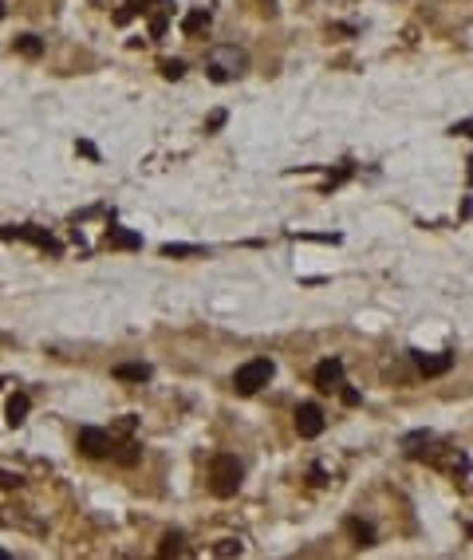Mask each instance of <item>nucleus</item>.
I'll return each mask as SVG.
<instances>
[{"label":"nucleus","mask_w":473,"mask_h":560,"mask_svg":"<svg viewBox=\"0 0 473 560\" xmlns=\"http://www.w3.org/2000/svg\"><path fill=\"white\" fill-rule=\"evenodd\" d=\"M245 68H249V56H245L241 48H213L209 56H205V71H209V79H213V83H229V79H237Z\"/></svg>","instance_id":"1"},{"label":"nucleus","mask_w":473,"mask_h":560,"mask_svg":"<svg viewBox=\"0 0 473 560\" xmlns=\"http://www.w3.org/2000/svg\"><path fill=\"white\" fill-rule=\"evenodd\" d=\"M209 485L217 497H233V493L241 490V462L233 458V454H217L209 466Z\"/></svg>","instance_id":"2"},{"label":"nucleus","mask_w":473,"mask_h":560,"mask_svg":"<svg viewBox=\"0 0 473 560\" xmlns=\"http://www.w3.org/2000/svg\"><path fill=\"white\" fill-rule=\"evenodd\" d=\"M272 371H276L272 359H249L245 367H237V375H233V390H237V395H257V390L272 379Z\"/></svg>","instance_id":"3"},{"label":"nucleus","mask_w":473,"mask_h":560,"mask_svg":"<svg viewBox=\"0 0 473 560\" xmlns=\"http://www.w3.org/2000/svg\"><path fill=\"white\" fill-rule=\"evenodd\" d=\"M79 450L87 454V458H107V454L115 450V438L107 431H99V426H83L79 431Z\"/></svg>","instance_id":"4"},{"label":"nucleus","mask_w":473,"mask_h":560,"mask_svg":"<svg viewBox=\"0 0 473 560\" xmlns=\"http://www.w3.org/2000/svg\"><path fill=\"white\" fill-rule=\"evenodd\" d=\"M296 431H300V438H316L323 431V410L316 402H300L296 407Z\"/></svg>","instance_id":"5"},{"label":"nucleus","mask_w":473,"mask_h":560,"mask_svg":"<svg viewBox=\"0 0 473 560\" xmlns=\"http://www.w3.org/2000/svg\"><path fill=\"white\" fill-rule=\"evenodd\" d=\"M316 387H320V390H339L343 387V363L339 359L316 363Z\"/></svg>","instance_id":"6"},{"label":"nucleus","mask_w":473,"mask_h":560,"mask_svg":"<svg viewBox=\"0 0 473 560\" xmlns=\"http://www.w3.org/2000/svg\"><path fill=\"white\" fill-rule=\"evenodd\" d=\"M414 359H418V371H422V375H446V371L453 367V351H442V355L414 351Z\"/></svg>","instance_id":"7"},{"label":"nucleus","mask_w":473,"mask_h":560,"mask_svg":"<svg viewBox=\"0 0 473 560\" xmlns=\"http://www.w3.org/2000/svg\"><path fill=\"white\" fill-rule=\"evenodd\" d=\"M4 237H24V241H32V245H40V249H48V253H60L56 237H51V233H44V229H36V225H20V229H4Z\"/></svg>","instance_id":"8"},{"label":"nucleus","mask_w":473,"mask_h":560,"mask_svg":"<svg viewBox=\"0 0 473 560\" xmlns=\"http://www.w3.org/2000/svg\"><path fill=\"white\" fill-rule=\"evenodd\" d=\"M107 245H111V249H142V237L131 233V229H122V225H111V229H107Z\"/></svg>","instance_id":"9"},{"label":"nucleus","mask_w":473,"mask_h":560,"mask_svg":"<svg viewBox=\"0 0 473 560\" xmlns=\"http://www.w3.org/2000/svg\"><path fill=\"white\" fill-rule=\"evenodd\" d=\"M115 379H122V383H146V379H150V367H146V363H119V367H115Z\"/></svg>","instance_id":"10"},{"label":"nucleus","mask_w":473,"mask_h":560,"mask_svg":"<svg viewBox=\"0 0 473 560\" xmlns=\"http://www.w3.org/2000/svg\"><path fill=\"white\" fill-rule=\"evenodd\" d=\"M202 28H209V12H205V8L186 12V20H181V32H186V36H197Z\"/></svg>","instance_id":"11"},{"label":"nucleus","mask_w":473,"mask_h":560,"mask_svg":"<svg viewBox=\"0 0 473 560\" xmlns=\"http://www.w3.org/2000/svg\"><path fill=\"white\" fill-rule=\"evenodd\" d=\"M24 419H28V395L16 390V395L8 399V422H12V426H20Z\"/></svg>","instance_id":"12"},{"label":"nucleus","mask_w":473,"mask_h":560,"mask_svg":"<svg viewBox=\"0 0 473 560\" xmlns=\"http://www.w3.org/2000/svg\"><path fill=\"white\" fill-rule=\"evenodd\" d=\"M16 51L20 56H40L44 44H40V36H16Z\"/></svg>","instance_id":"13"},{"label":"nucleus","mask_w":473,"mask_h":560,"mask_svg":"<svg viewBox=\"0 0 473 560\" xmlns=\"http://www.w3.org/2000/svg\"><path fill=\"white\" fill-rule=\"evenodd\" d=\"M197 245H162V257H197Z\"/></svg>","instance_id":"14"},{"label":"nucleus","mask_w":473,"mask_h":560,"mask_svg":"<svg viewBox=\"0 0 473 560\" xmlns=\"http://www.w3.org/2000/svg\"><path fill=\"white\" fill-rule=\"evenodd\" d=\"M347 525H351V533L359 537V545H375V529H371V525H363V521H347Z\"/></svg>","instance_id":"15"},{"label":"nucleus","mask_w":473,"mask_h":560,"mask_svg":"<svg viewBox=\"0 0 473 560\" xmlns=\"http://www.w3.org/2000/svg\"><path fill=\"white\" fill-rule=\"evenodd\" d=\"M162 75H166V79H181V75H186V63L181 60H162Z\"/></svg>","instance_id":"16"},{"label":"nucleus","mask_w":473,"mask_h":560,"mask_svg":"<svg viewBox=\"0 0 473 560\" xmlns=\"http://www.w3.org/2000/svg\"><path fill=\"white\" fill-rule=\"evenodd\" d=\"M213 556H241V540H221V545H213Z\"/></svg>","instance_id":"17"},{"label":"nucleus","mask_w":473,"mask_h":560,"mask_svg":"<svg viewBox=\"0 0 473 560\" xmlns=\"http://www.w3.org/2000/svg\"><path fill=\"white\" fill-rule=\"evenodd\" d=\"M422 442H430V434H426V431H414L410 438H406V454H418V450H422Z\"/></svg>","instance_id":"18"},{"label":"nucleus","mask_w":473,"mask_h":560,"mask_svg":"<svg viewBox=\"0 0 473 560\" xmlns=\"http://www.w3.org/2000/svg\"><path fill=\"white\" fill-rule=\"evenodd\" d=\"M174 552H181V537H178V533H170L166 545H162V556H174Z\"/></svg>","instance_id":"19"},{"label":"nucleus","mask_w":473,"mask_h":560,"mask_svg":"<svg viewBox=\"0 0 473 560\" xmlns=\"http://www.w3.org/2000/svg\"><path fill=\"white\" fill-rule=\"evenodd\" d=\"M221 122H225V110H213L209 119H205V130H217Z\"/></svg>","instance_id":"20"},{"label":"nucleus","mask_w":473,"mask_h":560,"mask_svg":"<svg viewBox=\"0 0 473 560\" xmlns=\"http://www.w3.org/2000/svg\"><path fill=\"white\" fill-rule=\"evenodd\" d=\"M347 174H351V166H339V170L332 174V182H328V193H332V186H339V182L347 178Z\"/></svg>","instance_id":"21"},{"label":"nucleus","mask_w":473,"mask_h":560,"mask_svg":"<svg viewBox=\"0 0 473 560\" xmlns=\"http://www.w3.org/2000/svg\"><path fill=\"white\" fill-rule=\"evenodd\" d=\"M343 390V402H347V407H355V402H359V390L355 387H339Z\"/></svg>","instance_id":"22"},{"label":"nucleus","mask_w":473,"mask_h":560,"mask_svg":"<svg viewBox=\"0 0 473 560\" xmlns=\"http://www.w3.org/2000/svg\"><path fill=\"white\" fill-rule=\"evenodd\" d=\"M453 134H465V139H473V119L458 122V127H453Z\"/></svg>","instance_id":"23"},{"label":"nucleus","mask_w":473,"mask_h":560,"mask_svg":"<svg viewBox=\"0 0 473 560\" xmlns=\"http://www.w3.org/2000/svg\"><path fill=\"white\" fill-rule=\"evenodd\" d=\"M150 32H154V36H166V16H154V20H150Z\"/></svg>","instance_id":"24"},{"label":"nucleus","mask_w":473,"mask_h":560,"mask_svg":"<svg viewBox=\"0 0 473 560\" xmlns=\"http://www.w3.org/2000/svg\"><path fill=\"white\" fill-rule=\"evenodd\" d=\"M0 485H4V490H12V485H20V478H12V473H0Z\"/></svg>","instance_id":"25"},{"label":"nucleus","mask_w":473,"mask_h":560,"mask_svg":"<svg viewBox=\"0 0 473 560\" xmlns=\"http://www.w3.org/2000/svg\"><path fill=\"white\" fill-rule=\"evenodd\" d=\"M131 16H134V8H119V12H115V20H119V24H127Z\"/></svg>","instance_id":"26"},{"label":"nucleus","mask_w":473,"mask_h":560,"mask_svg":"<svg viewBox=\"0 0 473 560\" xmlns=\"http://www.w3.org/2000/svg\"><path fill=\"white\" fill-rule=\"evenodd\" d=\"M131 8L134 12H146V8H150V0H131Z\"/></svg>","instance_id":"27"},{"label":"nucleus","mask_w":473,"mask_h":560,"mask_svg":"<svg viewBox=\"0 0 473 560\" xmlns=\"http://www.w3.org/2000/svg\"><path fill=\"white\" fill-rule=\"evenodd\" d=\"M0 560H8V552H4V549H0Z\"/></svg>","instance_id":"28"},{"label":"nucleus","mask_w":473,"mask_h":560,"mask_svg":"<svg viewBox=\"0 0 473 560\" xmlns=\"http://www.w3.org/2000/svg\"><path fill=\"white\" fill-rule=\"evenodd\" d=\"M0 16H4V4H0Z\"/></svg>","instance_id":"29"},{"label":"nucleus","mask_w":473,"mask_h":560,"mask_svg":"<svg viewBox=\"0 0 473 560\" xmlns=\"http://www.w3.org/2000/svg\"><path fill=\"white\" fill-rule=\"evenodd\" d=\"M469 537H473V525H469Z\"/></svg>","instance_id":"30"}]
</instances>
